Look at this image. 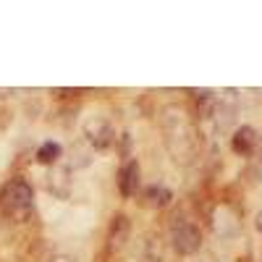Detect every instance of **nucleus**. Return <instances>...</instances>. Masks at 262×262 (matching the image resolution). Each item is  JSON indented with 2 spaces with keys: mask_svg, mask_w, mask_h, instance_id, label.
I'll list each match as a JSON object with an SVG mask.
<instances>
[{
  "mask_svg": "<svg viewBox=\"0 0 262 262\" xmlns=\"http://www.w3.org/2000/svg\"><path fill=\"white\" fill-rule=\"evenodd\" d=\"M0 212L8 221L24 223L34 212V191L29 186V181L24 179H11L0 189Z\"/></svg>",
  "mask_w": 262,
  "mask_h": 262,
  "instance_id": "f257e3e1",
  "label": "nucleus"
},
{
  "mask_svg": "<svg viewBox=\"0 0 262 262\" xmlns=\"http://www.w3.org/2000/svg\"><path fill=\"white\" fill-rule=\"evenodd\" d=\"M163 134H165L168 149L176 155V160L186 163L194 155V131H191L186 116L179 111V107L165 111V116H163Z\"/></svg>",
  "mask_w": 262,
  "mask_h": 262,
  "instance_id": "f03ea898",
  "label": "nucleus"
},
{
  "mask_svg": "<svg viewBox=\"0 0 262 262\" xmlns=\"http://www.w3.org/2000/svg\"><path fill=\"white\" fill-rule=\"evenodd\" d=\"M170 247L181 257H191L202 249V231L191 221H176L170 231Z\"/></svg>",
  "mask_w": 262,
  "mask_h": 262,
  "instance_id": "7ed1b4c3",
  "label": "nucleus"
},
{
  "mask_svg": "<svg viewBox=\"0 0 262 262\" xmlns=\"http://www.w3.org/2000/svg\"><path fill=\"white\" fill-rule=\"evenodd\" d=\"M84 142L90 144L95 152H102V149H111L116 144V131H113V123L107 121L105 116H92L84 121Z\"/></svg>",
  "mask_w": 262,
  "mask_h": 262,
  "instance_id": "20e7f679",
  "label": "nucleus"
},
{
  "mask_svg": "<svg viewBox=\"0 0 262 262\" xmlns=\"http://www.w3.org/2000/svg\"><path fill=\"white\" fill-rule=\"evenodd\" d=\"M118 191L121 196H134L139 189H142V170H139V163L137 160H123V165L118 168Z\"/></svg>",
  "mask_w": 262,
  "mask_h": 262,
  "instance_id": "39448f33",
  "label": "nucleus"
},
{
  "mask_svg": "<svg viewBox=\"0 0 262 262\" xmlns=\"http://www.w3.org/2000/svg\"><path fill=\"white\" fill-rule=\"evenodd\" d=\"M71 186H74L71 170L66 168V165H53V168L48 170V176H45V189H48L53 196H58V200H66V196L71 194Z\"/></svg>",
  "mask_w": 262,
  "mask_h": 262,
  "instance_id": "423d86ee",
  "label": "nucleus"
},
{
  "mask_svg": "<svg viewBox=\"0 0 262 262\" xmlns=\"http://www.w3.org/2000/svg\"><path fill=\"white\" fill-rule=\"evenodd\" d=\"M128 238H131V221L126 215H116L111 228H107V249L111 252H121L128 247Z\"/></svg>",
  "mask_w": 262,
  "mask_h": 262,
  "instance_id": "0eeeda50",
  "label": "nucleus"
},
{
  "mask_svg": "<svg viewBox=\"0 0 262 262\" xmlns=\"http://www.w3.org/2000/svg\"><path fill=\"white\" fill-rule=\"evenodd\" d=\"M254 147H257V131L252 126H238L233 131V137H231V149L236 152V155L247 158V155L254 152Z\"/></svg>",
  "mask_w": 262,
  "mask_h": 262,
  "instance_id": "6e6552de",
  "label": "nucleus"
},
{
  "mask_svg": "<svg viewBox=\"0 0 262 262\" xmlns=\"http://www.w3.org/2000/svg\"><path fill=\"white\" fill-rule=\"evenodd\" d=\"M173 202V191L160 186V184H152L142 191V205L144 207H152V210H163Z\"/></svg>",
  "mask_w": 262,
  "mask_h": 262,
  "instance_id": "1a4fd4ad",
  "label": "nucleus"
},
{
  "mask_svg": "<svg viewBox=\"0 0 262 262\" xmlns=\"http://www.w3.org/2000/svg\"><path fill=\"white\" fill-rule=\"evenodd\" d=\"M92 147H86V142L81 139V142H76V144H71V149H69V170H74V168H86L92 163Z\"/></svg>",
  "mask_w": 262,
  "mask_h": 262,
  "instance_id": "9d476101",
  "label": "nucleus"
},
{
  "mask_svg": "<svg viewBox=\"0 0 262 262\" xmlns=\"http://www.w3.org/2000/svg\"><path fill=\"white\" fill-rule=\"evenodd\" d=\"M58 158H63V147L58 144V142H45V144H39V149H37V163L39 165H55L58 163Z\"/></svg>",
  "mask_w": 262,
  "mask_h": 262,
  "instance_id": "9b49d317",
  "label": "nucleus"
},
{
  "mask_svg": "<svg viewBox=\"0 0 262 262\" xmlns=\"http://www.w3.org/2000/svg\"><path fill=\"white\" fill-rule=\"evenodd\" d=\"M137 259H139V262H163V252H160V247H158L155 238H142L139 252H137Z\"/></svg>",
  "mask_w": 262,
  "mask_h": 262,
  "instance_id": "f8f14e48",
  "label": "nucleus"
},
{
  "mask_svg": "<svg viewBox=\"0 0 262 262\" xmlns=\"http://www.w3.org/2000/svg\"><path fill=\"white\" fill-rule=\"evenodd\" d=\"M116 142H118V155L123 160H128V155H131V134H128V131H123V134L116 137Z\"/></svg>",
  "mask_w": 262,
  "mask_h": 262,
  "instance_id": "ddd939ff",
  "label": "nucleus"
},
{
  "mask_svg": "<svg viewBox=\"0 0 262 262\" xmlns=\"http://www.w3.org/2000/svg\"><path fill=\"white\" fill-rule=\"evenodd\" d=\"M48 262H76V259H74L71 254H53Z\"/></svg>",
  "mask_w": 262,
  "mask_h": 262,
  "instance_id": "4468645a",
  "label": "nucleus"
},
{
  "mask_svg": "<svg viewBox=\"0 0 262 262\" xmlns=\"http://www.w3.org/2000/svg\"><path fill=\"white\" fill-rule=\"evenodd\" d=\"M254 228H257V231L262 233V210H259V212L254 215Z\"/></svg>",
  "mask_w": 262,
  "mask_h": 262,
  "instance_id": "2eb2a0df",
  "label": "nucleus"
}]
</instances>
